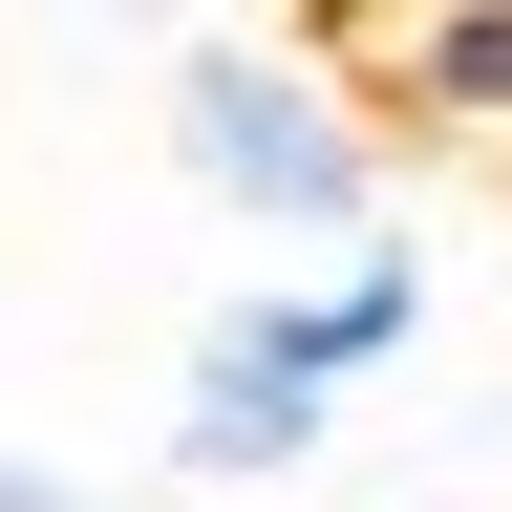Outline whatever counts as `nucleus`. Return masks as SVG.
Returning a JSON list of instances; mask_svg holds the SVG:
<instances>
[{
	"instance_id": "nucleus-1",
	"label": "nucleus",
	"mask_w": 512,
	"mask_h": 512,
	"mask_svg": "<svg viewBox=\"0 0 512 512\" xmlns=\"http://www.w3.org/2000/svg\"><path fill=\"white\" fill-rule=\"evenodd\" d=\"M171 171L256 235H363L384 214V128L299 43H171Z\"/></svg>"
},
{
	"instance_id": "nucleus-2",
	"label": "nucleus",
	"mask_w": 512,
	"mask_h": 512,
	"mask_svg": "<svg viewBox=\"0 0 512 512\" xmlns=\"http://www.w3.org/2000/svg\"><path fill=\"white\" fill-rule=\"evenodd\" d=\"M320 86H363L384 128H427V150H470L512 192V0H320Z\"/></svg>"
},
{
	"instance_id": "nucleus-3",
	"label": "nucleus",
	"mask_w": 512,
	"mask_h": 512,
	"mask_svg": "<svg viewBox=\"0 0 512 512\" xmlns=\"http://www.w3.org/2000/svg\"><path fill=\"white\" fill-rule=\"evenodd\" d=\"M320 448H342V384L278 363V342L214 299V320H192V384H171V470H192V491H278V470H320Z\"/></svg>"
},
{
	"instance_id": "nucleus-4",
	"label": "nucleus",
	"mask_w": 512,
	"mask_h": 512,
	"mask_svg": "<svg viewBox=\"0 0 512 512\" xmlns=\"http://www.w3.org/2000/svg\"><path fill=\"white\" fill-rule=\"evenodd\" d=\"M235 320H256V342H278V363H320V384H384V363L427 342V256H406V235L363 214L342 256H320V278H256Z\"/></svg>"
},
{
	"instance_id": "nucleus-5",
	"label": "nucleus",
	"mask_w": 512,
	"mask_h": 512,
	"mask_svg": "<svg viewBox=\"0 0 512 512\" xmlns=\"http://www.w3.org/2000/svg\"><path fill=\"white\" fill-rule=\"evenodd\" d=\"M0 512H86V491H64V470H43V448H0Z\"/></svg>"
},
{
	"instance_id": "nucleus-6",
	"label": "nucleus",
	"mask_w": 512,
	"mask_h": 512,
	"mask_svg": "<svg viewBox=\"0 0 512 512\" xmlns=\"http://www.w3.org/2000/svg\"><path fill=\"white\" fill-rule=\"evenodd\" d=\"M86 22H171V0H86Z\"/></svg>"
}]
</instances>
